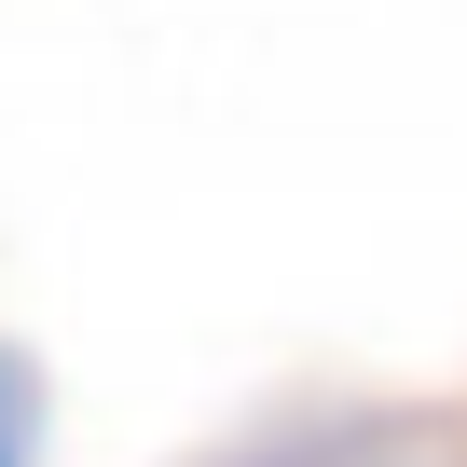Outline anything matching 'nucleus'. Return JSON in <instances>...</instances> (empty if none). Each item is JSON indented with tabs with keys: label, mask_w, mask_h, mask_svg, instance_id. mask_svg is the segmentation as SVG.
<instances>
[{
	"label": "nucleus",
	"mask_w": 467,
	"mask_h": 467,
	"mask_svg": "<svg viewBox=\"0 0 467 467\" xmlns=\"http://www.w3.org/2000/svg\"><path fill=\"white\" fill-rule=\"evenodd\" d=\"M0 467H28V399H15V371H0Z\"/></svg>",
	"instance_id": "obj_1"
}]
</instances>
